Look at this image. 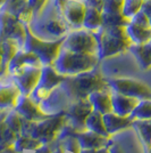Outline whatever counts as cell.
Segmentation results:
<instances>
[{
	"label": "cell",
	"mask_w": 151,
	"mask_h": 153,
	"mask_svg": "<svg viewBox=\"0 0 151 153\" xmlns=\"http://www.w3.org/2000/svg\"><path fill=\"white\" fill-rule=\"evenodd\" d=\"M60 87L68 95L72 102L88 98V96L98 89L109 87L107 79L102 76L97 68L88 72H83L76 76H65L64 81L60 83Z\"/></svg>",
	"instance_id": "7a4b0ae2"
},
{
	"label": "cell",
	"mask_w": 151,
	"mask_h": 153,
	"mask_svg": "<svg viewBox=\"0 0 151 153\" xmlns=\"http://www.w3.org/2000/svg\"><path fill=\"white\" fill-rule=\"evenodd\" d=\"M133 127L138 130L141 140H143L147 152L150 149V120H133Z\"/></svg>",
	"instance_id": "4dcf8cb0"
},
{
	"label": "cell",
	"mask_w": 151,
	"mask_h": 153,
	"mask_svg": "<svg viewBox=\"0 0 151 153\" xmlns=\"http://www.w3.org/2000/svg\"><path fill=\"white\" fill-rule=\"evenodd\" d=\"M5 2H6V0H0V9L4 7V5H5Z\"/></svg>",
	"instance_id": "ee69618b"
},
{
	"label": "cell",
	"mask_w": 151,
	"mask_h": 153,
	"mask_svg": "<svg viewBox=\"0 0 151 153\" xmlns=\"http://www.w3.org/2000/svg\"><path fill=\"white\" fill-rule=\"evenodd\" d=\"M64 79L65 76L60 74L52 65H43L41 69V76L38 86L30 96L35 102H43L49 97L52 90L60 86Z\"/></svg>",
	"instance_id": "9c48e42d"
},
{
	"label": "cell",
	"mask_w": 151,
	"mask_h": 153,
	"mask_svg": "<svg viewBox=\"0 0 151 153\" xmlns=\"http://www.w3.org/2000/svg\"><path fill=\"white\" fill-rule=\"evenodd\" d=\"M21 96L18 87L9 78L8 81H4L0 78V108L13 110L17 105Z\"/></svg>",
	"instance_id": "ac0fdd59"
},
{
	"label": "cell",
	"mask_w": 151,
	"mask_h": 153,
	"mask_svg": "<svg viewBox=\"0 0 151 153\" xmlns=\"http://www.w3.org/2000/svg\"><path fill=\"white\" fill-rule=\"evenodd\" d=\"M93 111V106L89 98H82L74 101L68 108L64 112L66 117V122L75 131H83L85 130V120L88 115Z\"/></svg>",
	"instance_id": "8fae6325"
},
{
	"label": "cell",
	"mask_w": 151,
	"mask_h": 153,
	"mask_svg": "<svg viewBox=\"0 0 151 153\" xmlns=\"http://www.w3.org/2000/svg\"><path fill=\"white\" fill-rule=\"evenodd\" d=\"M1 46V54H2V63H4V69H5V76H6L7 65L10 62V59L14 57V55L22 48L21 45L14 39H5L0 41Z\"/></svg>",
	"instance_id": "4316f807"
},
{
	"label": "cell",
	"mask_w": 151,
	"mask_h": 153,
	"mask_svg": "<svg viewBox=\"0 0 151 153\" xmlns=\"http://www.w3.org/2000/svg\"><path fill=\"white\" fill-rule=\"evenodd\" d=\"M102 26V17H101V9L98 7L86 6L83 16L82 27L91 32H97Z\"/></svg>",
	"instance_id": "d4e9b609"
},
{
	"label": "cell",
	"mask_w": 151,
	"mask_h": 153,
	"mask_svg": "<svg viewBox=\"0 0 151 153\" xmlns=\"http://www.w3.org/2000/svg\"><path fill=\"white\" fill-rule=\"evenodd\" d=\"M33 153H52V146L51 144H43L42 146L33 151Z\"/></svg>",
	"instance_id": "74e56055"
},
{
	"label": "cell",
	"mask_w": 151,
	"mask_h": 153,
	"mask_svg": "<svg viewBox=\"0 0 151 153\" xmlns=\"http://www.w3.org/2000/svg\"><path fill=\"white\" fill-rule=\"evenodd\" d=\"M0 10H5L7 13L13 14L24 24H29L33 19V14L27 6L26 0H6L4 7Z\"/></svg>",
	"instance_id": "7402d4cb"
},
{
	"label": "cell",
	"mask_w": 151,
	"mask_h": 153,
	"mask_svg": "<svg viewBox=\"0 0 151 153\" xmlns=\"http://www.w3.org/2000/svg\"><path fill=\"white\" fill-rule=\"evenodd\" d=\"M1 153H17V152H16V150H15L14 145H10V146H7V147L1 149Z\"/></svg>",
	"instance_id": "b9f144b4"
},
{
	"label": "cell",
	"mask_w": 151,
	"mask_h": 153,
	"mask_svg": "<svg viewBox=\"0 0 151 153\" xmlns=\"http://www.w3.org/2000/svg\"><path fill=\"white\" fill-rule=\"evenodd\" d=\"M41 69L42 66L27 65L17 71L16 73L7 76H9L16 83V86L18 87L21 91V95L30 96L38 86L40 76H41Z\"/></svg>",
	"instance_id": "7c38bea8"
},
{
	"label": "cell",
	"mask_w": 151,
	"mask_h": 153,
	"mask_svg": "<svg viewBox=\"0 0 151 153\" xmlns=\"http://www.w3.org/2000/svg\"><path fill=\"white\" fill-rule=\"evenodd\" d=\"M82 2H84L86 6H93L98 7L101 9V4H102V0H81Z\"/></svg>",
	"instance_id": "f35d334b"
},
{
	"label": "cell",
	"mask_w": 151,
	"mask_h": 153,
	"mask_svg": "<svg viewBox=\"0 0 151 153\" xmlns=\"http://www.w3.org/2000/svg\"><path fill=\"white\" fill-rule=\"evenodd\" d=\"M5 76V69H4V63H2V54H1V46H0V78Z\"/></svg>",
	"instance_id": "60d3db41"
},
{
	"label": "cell",
	"mask_w": 151,
	"mask_h": 153,
	"mask_svg": "<svg viewBox=\"0 0 151 153\" xmlns=\"http://www.w3.org/2000/svg\"><path fill=\"white\" fill-rule=\"evenodd\" d=\"M66 123L65 113L54 114L41 121H27L23 119L21 135H29L39 140L42 144H52L58 140L59 134Z\"/></svg>",
	"instance_id": "5b68a950"
},
{
	"label": "cell",
	"mask_w": 151,
	"mask_h": 153,
	"mask_svg": "<svg viewBox=\"0 0 151 153\" xmlns=\"http://www.w3.org/2000/svg\"><path fill=\"white\" fill-rule=\"evenodd\" d=\"M102 119H103L106 130L110 136L115 133H118L120 130L131 127L133 125V120L130 117H120L114 112L102 114Z\"/></svg>",
	"instance_id": "603a6c76"
},
{
	"label": "cell",
	"mask_w": 151,
	"mask_h": 153,
	"mask_svg": "<svg viewBox=\"0 0 151 153\" xmlns=\"http://www.w3.org/2000/svg\"><path fill=\"white\" fill-rule=\"evenodd\" d=\"M123 0H102L101 12L102 13H120Z\"/></svg>",
	"instance_id": "836d02e7"
},
{
	"label": "cell",
	"mask_w": 151,
	"mask_h": 153,
	"mask_svg": "<svg viewBox=\"0 0 151 153\" xmlns=\"http://www.w3.org/2000/svg\"><path fill=\"white\" fill-rule=\"evenodd\" d=\"M128 21H130V22H133V23H136V24H141V25L151 26L150 16L144 14L142 10H140L139 13H136L132 19H130Z\"/></svg>",
	"instance_id": "e575fe53"
},
{
	"label": "cell",
	"mask_w": 151,
	"mask_h": 153,
	"mask_svg": "<svg viewBox=\"0 0 151 153\" xmlns=\"http://www.w3.org/2000/svg\"><path fill=\"white\" fill-rule=\"evenodd\" d=\"M62 48L75 53L97 55V40L95 33L84 27L69 30L63 38Z\"/></svg>",
	"instance_id": "52a82bcc"
},
{
	"label": "cell",
	"mask_w": 151,
	"mask_h": 153,
	"mask_svg": "<svg viewBox=\"0 0 151 153\" xmlns=\"http://www.w3.org/2000/svg\"><path fill=\"white\" fill-rule=\"evenodd\" d=\"M99 58L95 54H83L60 48L52 66L65 76H76L98 68Z\"/></svg>",
	"instance_id": "277c9868"
},
{
	"label": "cell",
	"mask_w": 151,
	"mask_h": 153,
	"mask_svg": "<svg viewBox=\"0 0 151 153\" xmlns=\"http://www.w3.org/2000/svg\"><path fill=\"white\" fill-rule=\"evenodd\" d=\"M143 2H144V0H123L120 14L128 21L141 10Z\"/></svg>",
	"instance_id": "f546056e"
},
{
	"label": "cell",
	"mask_w": 151,
	"mask_h": 153,
	"mask_svg": "<svg viewBox=\"0 0 151 153\" xmlns=\"http://www.w3.org/2000/svg\"><path fill=\"white\" fill-rule=\"evenodd\" d=\"M72 103L73 102L70 101L68 95L59 86L51 91V94L47 100H44L43 102L40 103V106L45 113L54 115L64 113Z\"/></svg>",
	"instance_id": "5bb4252c"
},
{
	"label": "cell",
	"mask_w": 151,
	"mask_h": 153,
	"mask_svg": "<svg viewBox=\"0 0 151 153\" xmlns=\"http://www.w3.org/2000/svg\"><path fill=\"white\" fill-rule=\"evenodd\" d=\"M27 27L38 38L49 41L62 40L70 30L63 19L62 10L51 0H47L42 10L32 19Z\"/></svg>",
	"instance_id": "6da1fadb"
},
{
	"label": "cell",
	"mask_w": 151,
	"mask_h": 153,
	"mask_svg": "<svg viewBox=\"0 0 151 153\" xmlns=\"http://www.w3.org/2000/svg\"><path fill=\"white\" fill-rule=\"evenodd\" d=\"M107 82L109 88L114 93L135 97L140 101L150 100V87L139 79L128 78V76H119V78L107 79Z\"/></svg>",
	"instance_id": "ba28073f"
},
{
	"label": "cell",
	"mask_w": 151,
	"mask_h": 153,
	"mask_svg": "<svg viewBox=\"0 0 151 153\" xmlns=\"http://www.w3.org/2000/svg\"><path fill=\"white\" fill-rule=\"evenodd\" d=\"M15 110L21 114L23 119H25L27 121L37 122L51 117L50 114L44 112L40 106V103L35 102L31 96H19Z\"/></svg>",
	"instance_id": "4fadbf2b"
},
{
	"label": "cell",
	"mask_w": 151,
	"mask_h": 153,
	"mask_svg": "<svg viewBox=\"0 0 151 153\" xmlns=\"http://www.w3.org/2000/svg\"><path fill=\"white\" fill-rule=\"evenodd\" d=\"M151 117V102L150 100H142L135 106L130 114L132 120H150Z\"/></svg>",
	"instance_id": "f1b7e54d"
},
{
	"label": "cell",
	"mask_w": 151,
	"mask_h": 153,
	"mask_svg": "<svg viewBox=\"0 0 151 153\" xmlns=\"http://www.w3.org/2000/svg\"><path fill=\"white\" fill-rule=\"evenodd\" d=\"M95 36L99 61L122 55L127 51L131 45L124 26H101L95 32Z\"/></svg>",
	"instance_id": "3957f363"
},
{
	"label": "cell",
	"mask_w": 151,
	"mask_h": 153,
	"mask_svg": "<svg viewBox=\"0 0 151 153\" xmlns=\"http://www.w3.org/2000/svg\"><path fill=\"white\" fill-rule=\"evenodd\" d=\"M127 39L131 44L141 45L151 42V26L141 25L133 22H127V24L124 26Z\"/></svg>",
	"instance_id": "44dd1931"
},
{
	"label": "cell",
	"mask_w": 151,
	"mask_h": 153,
	"mask_svg": "<svg viewBox=\"0 0 151 153\" xmlns=\"http://www.w3.org/2000/svg\"><path fill=\"white\" fill-rule=\"evenodd\" d=\"M127 51H130L132 54L135 61L138 62L139 66L144 71H148L151 66V57H150V51H151V42H147V44H141V45H135V44H131Z\"/></svg>",
	"instance_id": "cb8c5ba5"
},
{
	"label": "cell",
	"mask_w": 151,
	"mask_h": 153,
	"mask_svg": "<svg viewBox=\"0 0 151 153\" xmlns=\"http://www.w3.org/2000/svg\"><path fill=\"white\" fill-rule=\"evenodd\" d=\"M27 65H34V66H42V64L40 62L37 55H34L31 51H24L23 48H21L14 57L10 59V62L7 65L6 70V76H12L14 73H16L21 69L25 68Z\"/></svg>",
	"instance_id": "e0dca14e"
},
{
	"label": "cell",
	"mask_w": 151,
	"mask_h": 153,
	"mask_svg": "<svg viewBox=\"0 0 151 153\" xmlns=\"http://www.w3.org/2000/svg\"><path fill=\"white\" fill-rule=\"evenodd\" d=\"M62 41L63 39L56 40V41H49V40L38 38L29 30V27L26 25V36L22 48L24 51H31L34 55H37L42 66L52 65L62 48Z\"/></svg>",
	"instance_id": "8992f818"
},
{
	"label": "cell",
	"mask_w": 151,
	"mask_h": 153,
	"mask_svg": "<svg viewBox=\"0 0 151 153\" xmlns=\"http://www.w3.org/2000/svg\"><path fill=\"white\" fill-rule=\"evenodd\" d=\"M26 1H27V6L33 14V17H35L42 10V8L47 2V0H26Z\"/></svg>",
	"instance_id": "d590c367"
},
{
	"label": "cell",
	"mask_w": 151,
	"mask_h": 153,
	"mask_svg": "<svg viewBox=\"0 0 151 153\" xmlns=\"http://www.w3.org/2000/svg\"><path fill=\"white\" fill-rule=\"evenodd\" d=\"M42 145L43 144L40 140L29 135H19L14 143V147L17 153H24V151H35Z\"/></svg>",
	"instance_id": "83f0119b"
},
{
	"label": "cell",
	"mask_w": 151,
	"mask_h": 153,
	"mask_svg": "<svg viewBox=\"0 0 151 153\" xmlns=\"http://www.w3.org/2000/svg\"><path fill=\"white\" fill-rule=\"evenodd\" d=\"M85 128L88 130H91L93 133L100 134L106 137H110V135L107 133L105 123H103V119H102V113L98 112V111H92L90 114L88 115L86 120H85Z\"/></svg>",
	"instance_id": "484cf974"
},
{
	"label": "cell",
	"mask_w": 151,
	"mask_h": 153,
	"mask_svg": "<svg viewBox=\"0 0 151 153\" xmlns=\"http://www.w3.org/2000/svg\"><path fill=\"white\" fill-rule=\"evenodd\" d=\"M52 153H65V149L62 146V144L58 142V145L55 147V150H52Z\"/></svg>",
	"instance_id": "7bdbcfd3"
},
{
	"label": "cell",
	"mask_w": 151,
	"mask_h": 153,
	"mask_svg": "<svg viewBox=\"0 0 151 153\" xmlns=\"http://www.w3.org/2000/svg\"><path fill=\"white\" fill-rule=\"evenodd\" d=\"M111 94H113L111 89L107 87V88H102V89L92 91L88 96V98L92 104L95 111H98L102 114H106V113L113 112Z\"/></svg>",
	"instance_id": "d6986e66"
},
{
	"label": "cell",
	"mask_w": 151,
	"mask_h": 153,
	"mask_svg": "<svg viewBox=\"0 0 151 153\" xmlns=\"http://www.w3.org/2000/svg\"><path fill=\"white\" fill-rule=\"evenodd\" d=\"M25 36L26 24L21 22L13 14L0 10V41L5 39H14L22 47Z\"/></svg>",
	"instance_id": "30bf717a"
},
{
	"label": "cell",
	"mask_w": 151,
	"mask_h": 153,
	"mask_svg": "<svg viewBox=\"0 0 151 153\" xmlns=\"http://www.w3.org/2000/svg\"><path fill=\"white\" fill-rule=\"evenodd\" d=\"M0 153H1V150H0Z\"/></svg>",
	"instance_id": "f6af8a7d"
},
{
	"label": "cell",
	"mask_w": 151,
	"mask_h": 153,
	"mask_svg": "<svg viewBox=\"0 0 151 153\" xmlns=\"http://www.w3.org/2000/svg\"><path fill=\"white\" fill-rule=\"evenodd\" d=\"M140 100L131 96L122 95L118 93L111 94V105H113V112L120 117H130L132 111L139 104Z\"/></svg>",
	"instance_id": "ffe728a7"
},
{
	"label": "cell",
	"mask_w": 151,
	"mask_h": 153,
	"mask_svg": "<svg viewBox=\"0 0 151 153\" xmlns=\"http://www.w3.org/2000/svg\"><path fill=\"white\" fill-rule=\"evenodd\" d=\"M5 121H6L7 126L13 130L15 134L19 136L21 131H22V125H23V118L21 117L18 112L13 108L8 112L7 117L5 118Z\"/></svg>",
	"instance_id": "1f68e13d"
},
{
	"label": "cell",
	"mask_w": 151,
	"mask_h": 153,
	"mask_svg": "<svg viewBox=\"0 0 151 153\" xmlns=\"http://www.w3.org/2000/svg\"><path fill=\"white\" fill-rule=\"evenodd\" d=\"M109 149H110L109 153H124V151L122 150V147L118 144H110Z\"/></svg>",
	"instance_id": "ab89813d"
},
{
	"label": "cell",
	"mask_w": 151,
	"mask_h": 153,
	"mask_svg": "<svg viewBox=\"0 0 151 153\" xmlns=\"http://www.w3.org/2000/svg\"><path fill=\"white\" fill-rule=\"evenodd\" d=\"M101 17L102 26H125L128 22L120 13L109 14L101 12Z\"/></svg>",
	"instance_id": "d6a6232c"
},
{
	"label": "cell",
	"mask_w": 151,
	"mask_h": 153,
	"mask_svg": "<svg viewBox=\"0 0 151 153\" xmlns=\"http://www.w3.org/2000/svg\"><path fill=\"white\" fill-rule=\"evenodd\" d=\"M86 5L81 0H65L62 7V15L70 30L82 27V21Z\"/></svg>",
	"instance_id": "9a60e30c"
},
{
	"label": "cell",
	"mask_w": 151,
	"mask_h": 153,
	"mask_svg": "<svg viewBox=\"0 0 151 153\" xmlns=\"http://www.w3.org/2000/svg\"><path fill=\"white\" fill-rule=\"evenodd\" d=\"M72 134L75 136L81 150H90V149H100V147L109 146L111 142L109 137L102 136L100 134L93 133L91 130H83V131H75L74 129L72 130Z\"/></svg>",
	"instance_id": "2e32d148"
},
{
	"label": "cell",
	"mask_w": 151,
	"mask_h": 153,
	"mask_svg": "<svg viewBox=\"0 0 151 153\" xmlns=\"http://www.w3.org/2000/svg\"><path fill=\"white\" fill-rule=\"evenodd\" d=\"M110 146V145H109ZM109 146L100 147V149H90V150H81L80 153H109L110 149Z\"/></svg>",
	"instance_id": "8d00e7d4"
}]
</instances>
